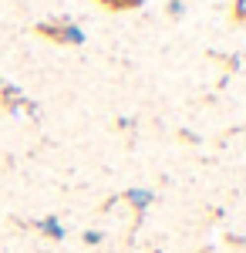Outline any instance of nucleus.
<instances>
[{
    "mask_svg": "<svg viewBox=\"0 0 246 253\" xmlns=\"http://www.w3.org/2000/svg\"><path fill=\"white\" fill-rule=\"evenodd\" d=\"M122 199H128V203H132L138 213H145V210L152 206V199H155V193H152V189H128V193L122 196Z\"/></svg>",
    "mask_w": 246,
    "mask_h": 253,
    "instance_id": "obj_4",
    "label": "nucleus"
},
{
    "mask_svg": "<svg viewBox=\"0 0 246 253\" xmlns=\"http://www.w3.org/2000/svg\"><path fill=\"white\" fill-rule=\"evenodd\" d=\"M186 3H189V0H169V7H165V14H169L172 20H179L182 14H186Z\"/></svg>",
    "mask_w": 246,
    "mask_h": 253,
    "instance_id": "obj_5",
    "label": "nucleus"
},
{
    "mask_svg": "<svg viewBox=\"0 0 246 253\" xmlns=\"http://www.w3.org/2000/svg\"><path fill=\"white\" fill-rule=\"evenodd\" d=\"M145 0H115L112 10H135V7H142Z\"/></svg>",
    "mask_w": 246,
    "mask_h": 253,
    "instance_id": "obj_7",
    "label": "nucleus"
},
{
    "mask_svg": "<svg viewBox=\"0 0 246 253\" xmlns=\"http://www.w3.org/2000/svg\"><path fill=\"white\" fill-rule=\"evenodd\" d=\"M101 240H105V236L98 233V230H88V233H84V243H91V247H95V243H101Z\"/></svg>",
    "mask_w": 246,
    "mask_h": 253,
    "instance_id": "obj_8",
    "label": "nucleus"
},
{
    "mask_svg": "<svg viewBox=\"0 0 246 253\" xmlns=\"http://www.w3.org/2000/svg\"><path fill=\"white\" fill-rule=\"evenodd\" d=\"M0 108H7L10 115H38V105L10 81H0Z\"/></svg>",
    "mask_w": 246,
    "mask_h": 253,
    "instance_id": "obj_2",
    "label": "nucleus"
},
{
    "mask_svg": "<svg viewBox=\"0 0 246 253\" xmlns=\"http://www.w3.org/2000/svg\"><path fill=\"white\" fill-rule=\"evenodd\" d=\"M34 31H38L41 38L54 41V44H71V47L84 44V31H81L71 17H64V20H41Z\"/></svg>",
    "mask_w": 246,
    "mask_h": 253,
    "instance_id": "obj_1",
    "label": "nucleus"
},
{
    "mask_svg": "<svg viewBox=\"0 0 246 253\" xmlns=\"http://www.w3.org/2000/svg\"><path fill=\"white\" fill-rule=\"evenodd\" d=\"M233 20L236 24H246V0H236L233 3Z\"/></svg>",
    "mask_w": 246,
    "mask_h": 253,
    "instance_id": "obj_6",
    "label": "nucleus"
},
{
    "mask_svg": "<svg viewBox=\"0 0 246 253\" xmlns=\"http://www.w3.org/2000/svg\"><path fill=\"white\" fill-rule=\"evenodd\" d=\"M98 3H105V7H112V3H115V0H98Z\"/></svg>",
    "mask_w": 246,
    "mask_h": 253,
    "instance_id": "obj_9",
    "label": "nucleus"
},
{
    "mask_svg": "<svg viewBox=\"0 0 246 253\" xmlns=\"http://www.w3.org/2000/svg\"><path fill=\"white\" fill-rule=\"evenodd\" d=\"M34 230H41V233L51 236V240H64V226H61V219H57V216H44V219H34Z\"/></svg>",
    "mask_w": 246,
    "mask_h": 253,
    "instance_id": "obj_3",
    "label": "nucleus"
}]
</instances>
